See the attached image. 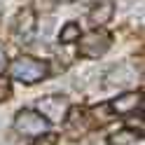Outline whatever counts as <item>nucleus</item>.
Returning a JSON list of instances; mask_svg holds the SVG:
<instances>
[{"label":"nucleus","mask_w":145,"mask_h":145,"mask_svg":"<svg viewBox=\"0 0 145 145\" xmlns=\"http://www.w3.org/2000/svg\"><path fill=\"white\" fill-rule=\"evenodd\" d=\"M5 63H7V56H5V49L0 47V70L5 68Z\"/></svg>","instance_id":"2eb2a0df"},{"label":"nucleus","mask_w":145,"mask_h":145,"mask_svg":"<svg viewBox=\"0 0 145 145\" xmlns=\"http://www.w3.org/2000/svg\"><path fill=\"white\" fill-rule=\"evenodd\" d=\"M72 3H96V0H72Z\"/></svg>","instance_id":"dca6fc26"},{"label":"nucleus","mask_w":145,"mask_h":145,"mask_svg":"<svg viewBox=\"0 0 145 145\" xmlns=\"http://www.w3.org/2000/svg\"><path fill=\"white\" fill-rule=\"evenodd\" d=\"M12 94V82H10V77H5V75H0V103L7 101Z\"/></svg>","instance_id":"f8f14e48"},{"label":"nucleus","mask_w":145,"mask_h":145,"mask_svg":"<svg viewBox=\"0 0 145 145\" xmlns=\"http://www.w3.org/2000/svg\"><path fill=\"white\" fill-rule=\"evenodd\" d=\"M10 72H12L14 80H19V82L33 84V82L44 80V75H47V63H42L38 59H33V56H19V59L12 61Z\"/></svg>","instance_id":"f257e3e1"},{"label":"nucleus","mask_w":145,"mask_h":145,"mask_svg":"<svg viewBox=\"0 0 145 145\" xmlns=\"http://www.w3.org/2000/svg\"><path fill=\"white\" fill-rule=\"evenodd\" d=\"M136 80V70L129 66V63H120L115 66L105 77V87H124V84H131Z\"/></svg>","instance_id":"39448f33"},{"label":"nucleus","mask_w":145,"mask_h":145,"mask_svg":"<svg viewBox=\"0 0 145 145\" xmlns=\"http://www.w3.org/2000/svg\"><path fill=\"white\" fill-rule=\"evenodd\" d=\"M133 140H136V133H131L129 129H122L108 136V145H131Z\"/></svg>","instance_id":"9d476101"},{"label":"nucleus","mask_w":145,"mask_h":145,"mask_svg":"<svg viewBox=\"0 0 145 145\" xmlns=\"http://www.w3.org/2000/svg\"><path fill=\"white\" fill-rule=\"evenodd\" d=\"M35 35V14L33 10H24L16 14V38L21 42H31Z\"/></svg>","instance_id":"423d86ee"},{"label":"nucleus","mask_w":145,"mask_h":145,"mask_svg":"<svg viewBox=\"0 0 145 145\" xmlns=\"http://www.w3.org/2000/svg\"><path fill=\"white\" fill-rule=\"evenodd\" d=\"M75 40H80V26L70 21L61 28V42H75Z\"/></svg>","instance_id":"9b49d317"},{"label":"nucleus","mask_w":145,"mask_h":145,"mask_svg":"<svg viewBox=\"0 0 145 145\" xmlns=\"http://www.w3.org/2000/svg\"><path fill=\"white\" fill-rule=\"evenodd\" d=\"M108 112H110V105H96L94 110H91V115L96 117L98 122H105L108 117H110V115H108Z\"/></svg>","instance_id":"4468645a"},{"label":"nucleus","mask_w":145,"mask_h":145,"mask_svg":"<svg viewBox=\"0 0 145 145\" xmlns=\"http://www.w3.org/2000/svg\"><path fill=\"white\" fill-rule=\"evenodd\" d=\"M110 47V35L105 31H91L80 40V54L87 59H98L103 56Z\"/></svg>","instance_id":"7ed1b4c3"},{"label":"nucleus","mask_w":145,"mask_h":145,"mask_svg":"<svg viewBox=\"0 0 145 145\" xmlns=\"http://www.w3.org/2000/svg\"><path fill=\"white\" fill-rule=\"evenodd\" d=\"M68 129L75 131V133H82L89 129V122H87V115L80 110V108H75V110H70V117H68Z\"/></svg>","instance_id":"1a4fd4ad"},{"label":"nucleus","mask_w":145,"mask_h":145,"mask_svg":"<svg viewBox=\"0 0 145 145\" xmlns=\"http://www.w3.org/2000/svg\"><path fill=\"white\" fill-rule=\"evenodd\" d=\"M38 110L42 115H47V117H44L47 122H59L61 117L66 115V110H68V98L66 96H59V94L44 96L42 101H38Z\"/></svg>","instance_id":"20e7f679"},{"label":"nucleus","mask_w":145,"mask_h":145,"mask_svg":"<svg viewBox=\"0 0 145 145\" xmlns=\"http://www.w3.org/2000/svg\"><path fill=\"white\" fill-rule=\"evenodd\" d=\"M140 94L138 91H131V94H122V96H117L115 101L110 103V110L112 112H117V115H129V112H133L136 108H140Z\"/></svg>","instance_id":"0eeeda50"},{"label":"nucleus","mask_w":145,"mask_h":145,"mask_svg":"<svg viewBox=\"0 0 145 145\" xmlns=\"http://www.w3.org/2000/svg\"><path fill=\"white\" fill-rule=\"evenodd\" d=\"M56 143H59L56 133H40V138L33 140V145H56Z\"/></svg>","instance_id":"ddd939ff"},{"label":"nucleus","mask_w":145,"mask_h":145,"mask_svg":"<svg viewBox=\"0 0 145 145\" xmlns=\"http://www.w3.org/2000/svg\"><path fill=\"white\" fill-rule=\"evenodd\" d=\"M112 12H115V3L112 0H101V3H96V7L91 10L89 14V21L94 26H103L112 19Z\"/></svg>","instance_id":"6e6552de"},{"label":"nucleus","mask_w":145,"mask_h":145,"mask_svg":"<svg viewBox=\"0 0 145 145\" xmlns=\"http://www.w3.org/2000/svg\"><path fill=\"white\" fill-rule=\"evenodd\" d=\"M14 129L21 136H40L47 129V120L35 110H19L14 117Z\"/></svg>","instance_id":"f03ea898"}]
</instances>
